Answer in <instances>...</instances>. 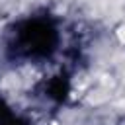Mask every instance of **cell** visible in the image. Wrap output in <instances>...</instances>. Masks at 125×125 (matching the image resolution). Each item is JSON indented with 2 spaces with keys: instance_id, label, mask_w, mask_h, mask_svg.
<instances>
[{
  "instance_id": "obj_1",
  "label": "cell",
  "mask_w": 125,
  "mask_h": 125,
  "mask_svg": "<svg viewBox=\"0 0 125 125\" xmlns=\"http://www.w3.org/2000/svg\"><path fill=\"white\" fill-rule=\"evenodd\" d=\"M117 37H119V41H121V43H125V25H123V27H119Z\"/></svg>"
}]
</instances>
